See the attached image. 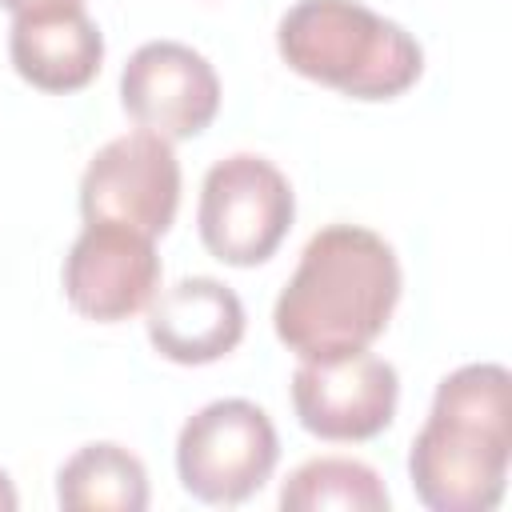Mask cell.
I'll list each match as a JSON object with an SVG mask.
<instances>
[{"label":"cell","mask_w":512,"mask_h":512,"mask_svg":"<svg viewBox=\"0 0 512 512\" xmlns=\"http://www.w3.org/2000/svg\"><path fill=\"white\" fill-rule=\"evenodd\" d=\"M400 300L392 244L360 224L320 228L276 296L272 328L300 360H328L372 348Z\"/></svg>","instance_id":"1"},{"label":"cell","mask_w":512,"mask_h":512,"mask_svg":"<svg viewBox=\"0 0 512 512\" xmlns=\"http://www.w3.org/2000/svg\"><path fill=\"white\" fill-rule=\"evenodd\" d=\"M504 364H464L436 384L408 448V480L432 512H492L508 488L512 404Z\"/></svg>","instance_id":"2"},{"label":"cell","mask_w":512,"mask_h":512,"mask_svg":"<svg viewBox=\"0 0 512 512\" xmlns=\"http://www.w3.org/2000/svg\"><path fill=\"white\" fill-rule=\"evenodd\" d=\"M280 60L352 100H396L424 72L408 28L360 0H296L276 24Z\"/></svg>","instance_id":"3"},{"label":"cell","mask_w":512,"mask_h":512,"mask_svg":"<svg viewBox=\"0 0 512 512\" xmlns=\"http://www.w3.org/2000/svg\"><path fill=\"white\" fill-rule=\"evenodd\" d=\"M276 460L280 436L268 412L240 396L204 404L176 436V476L200 504H244L272 480Z\"/></svg>","instance_id":"4"},{"label":"cell","mask_w":512,"mask_h":512,"mask_svg":"<svg viewBox=\"0 0 512 512\" xmlns=\"http://www.w3.org/2000/svg\"><path fill=\"white\" fill-rule=\"evenodd\" d=\"M296 216L288 176L252 152L224 156L208 168L196 204L204 248L232 268H256L276 256Z\"/></svg>","instance_id":"5"},{"label":"cell","mask_w":512,"mask_h":512,"mask_svg":"<svg viewBox=\"0 0 512 512\" xmlns=\"http://www.w3.org/2000/svg\"><path fill=\"white\" fill-rule=\"evenodd\" d=\"M180 208V160L172 140L156 132H124L108 140L80 176L84 224L108 220L144 236H164Z\"/></svg>","instance_id":"6"},{"label":"cell","mask_w":512,"mask_h":512,"mask_svg":"<svg viewBox=\"0 0 512 512\" xmlns=\"http://www.w3.org/2000/svg\"><path fill=\"white\" fill-rule=\"evenodd\" d=\"M396 400V368L368 348L328 360H300L292 376V408L300 428L332 444H360L380 436L396 416Z\"/></svg>","instance_id":"7"},{"label":"cell","mask_w":512,"mask_h":512,"mask_svg":"<svg viewBox=\"0 0 512 512\" xmlns=\"http://www.w3.org/2000/svg\"><path fill=\"white\" fill-rule=\"evenodd\" d=\"M120 104L136 128L164 140H192L220 112V76L196 48L148 40L120 72Z\"/></svg>","instance_id":"8"},{"label":"cell","mask_w":512,"mask_h":512,"mask_svg":"<svg viewBox=\"0 0 512 512\" xmlns=\"http://www.w3.org/2000/svg\"><path fill=\"white\" fill-rule=\"evenodd\" d=\"M160 288V256L152 236L92 220L64 256V296L96 324H120L148 308Z\"/></svg>","instance_id":"9"},{"label":"cell","mask_w":512,"mask_h":512,"mask_svg":"<svg viewBox=\"0 0 512 512\" xmlns=\"http://www.w3.org/2000/svg\"><path fill=\"white\" fill-rule=\"evenodd\" d=\"M144 312L152 348L172 364H212L244 340V304L212 276H184L172 288H156Z\"/></svg>","instance_id":"10"},{"label":"cell","mask_w":512,"mask_h":512,"mask_svg":"<svg viewBox=\"0 0 512 512\" xmlns=\"http://www.w3.org/2000/svg\"><path fill=\"white\" fill-rule=\"evenodd\" d=\"M8 60L24 84L68 96L96 80L104 64V36L84 8L56 16H16L8 28Z\"/></svg>","instance_id":"11"},{"label":"cell","mask_w":512,"mask_h":512,"mask_svg":"<svg viewBox=\"0 0 512 512\" xmlns=\"http://www.w3.org/2000/svg\"><path fill=\"white\" fill-rule=\"evenodd\" d=\"M56 500L68 512H144L148 472L128 448L112 440L84 444L60 464Z\"/></svg>","instance_id":"12"},{"label":"cell","mask_w":512,"mask_h":512,"mask_svg":"<svg viewBox=\"0 0 512 512\" xmlns=\"http://www.w3.org/2000/svg\"><path fill=\"white\" fill-rule=\"evenodd\" d=\"M392 496L376 468L348 456L304 460L280 488L284 512H388Z\"/></svg>","instance_id":"13"},{"label":"cell","mask_w":512,"mask_h":512,"mask_svg":"<svg viewBox=\"0 0 512 512\" xmlns=\"http://www.w3.org/2000/svg\"><path fill=\"white\" fill-rule=\"evenodd\" d=\"M0 8L16 16H56V12H76L84 8V0H0Z\"/></svg>","instance_id":"14"},{"label":"cell","mask_w":512,"mask_h":512,"mask_svg":"<svg viewBox=\"0 0 512 512\" xmlns=\"http://www.w3.org/2000/svg\"><path fill=\"white\" fill-rule=\"evenodd\" d=\"M16 504H20V496H16L12 480H8V472L0 468V512H16Z\"/></svg>","instance_id":"15"}]
</instances>
